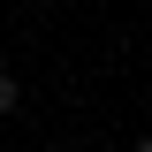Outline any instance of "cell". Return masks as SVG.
Returning <instances> with one entry per match:
<instances>
[{"instance_id": "7a4b0ae2", "label": "cell", "mask_w": 152, "mask_h": 152, "mask_svg": "<svg viewBox=\"0 0 152 152\" xmlns=\"http://www.w3.org/2000/svg\"><path fill=\"white\" fill-rule=\"evenodd\" d=\"M129 152H152V137H137V145H129Z\"/></svg>"}, {"instance_id": "6da1fadb", "label": "cell", "mask_w": 152, "mask_h": 152, "mask_svg": "<svg viewBox=\"0 0 152 152\" xmlns=\"http://www.w3.org/2000/svg\"><path fill=\"white\" fill-rule=\"evenodd\" d=\"M23 107V84H15V69H0V114H15Z\"/></svg>"}]
</instances>
